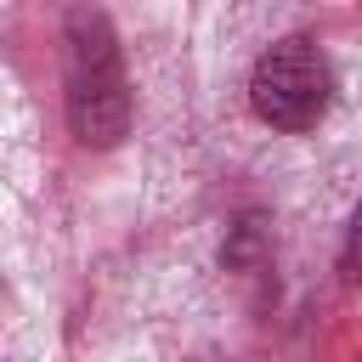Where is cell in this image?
I'll return each mask as SVG.
<instances>
[{"instance_id": "cell-1", "label": "cell", "mask_w": 362, "mask_h": 362, "mask_svg": "<svg viewBox=\"0 0 362 362\" xmlns=\"http://www.w3.org/2000/svg\"><path fill=\"white\" fill-rule=\"evenodd\" d=\"M62 85L68 124L85 147H119L130 130V79L119 57V34L102 6L74 0L62 17Z\"/></svg>"}, {"instance_id": "cell-2", "label": "cell", "mask_w": 362, "mask_h": 362, "mask_svg": "<svg viewBox=\"0 0 362 362\" xmlns=\"http://www.w3.org/2000/svg\"><path fill=\"white\" fill-rule=\"evenodd\" d=\"M328 96H334L328 57L305 34H288V40L266 45L260 62H255V74H249V107L272 130H288V136L311 130L328 113Z\"/></svg>"}, {"instance_id": "cell-3", "label": "cell", "mask_w": 362, "mask_h": 362, "mask_svg": "<svg viewBox=\"0 0 362 362\" xmlns=\"http://www.w3.org/2000/svg\"><path fill=\"white\" fill-rule=\"evenodd\" d=\"M339 277H345L351 288H362V204H356V215H351V226H345V249H339Z\"/></svg>"}]
</instances>
